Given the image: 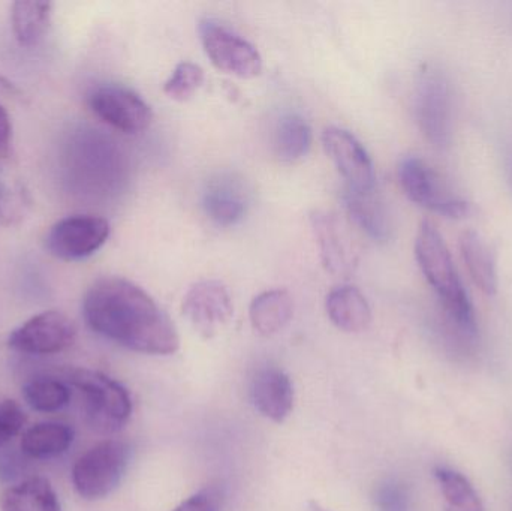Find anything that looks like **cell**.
I'll use <instances>...</instances> for the list:
<instances>
[{
	"mask_svg": "<svg viewBox=\"0 0 512 511\" xmlns=\"http://www.w3.org/2000/svg\"><path fill=\"white\" fill-rule=\"evenodd\" d=\"M83 314L93 332L135 353L171 356L180 348L167 312L128 279L108 276L93 282L84 296Z\"/></svg>",
	"mask_w": 512,
	"mask_h": 511,
	"instance_id": "6da1fadb",
	"label": "cell"
},
{
	"mask_svg": "<svg viewBox=\"0 0 512 511\" xmlns=\"http://www.w3.org/2000/svg\"><path fill=\"white\" fill-rule=\"evenodd\" d=\"M415 257L424 278L438 294L448 321L460 335L474 339L478 333L474 306L460 281L450 249L432 221H424L418 228Z\"/></svg>",
	"mask_w": 512,
	"mask_h": 511,
	"instance_id": "7a4b0ae2",
	"label": "cell"
},
{
	"mask_svg": "<svg viewBox=\"0 0 512 511\" xmlns=\"http://www.w3.org/2000/svg\"><path fill=\"white\" fill-rule=\"evenodd\" d=\"M69 383L80 390L90 428L99 434H114L128 422L132 401L128 390L113 378L90 369H71Z\"/></svg>",
	"mask_w": 512,
	"mask_h": 511,
	"instance_id": "3957f363",
	"label": "cell"
},
{
	"mask_svg": "<svg viewBox=\"0 0 512 511\" xmlns=\"http://www.w3.org/2000/svg\"><path fill=\"white\" fill-rule=\"evenodd\" d=\"M128 444L107 440L84 453L72 470L75 491L84 500H102L108 497L125 476L129 464Z\"/></svg>",
	"mask_w": 512,
	"mask_h": 511,
	"instance_id": "277c9868",
	"label": "cell"
},
{
	"mask_svg": "<svg viewBox=\"0 0 512 511\" xmlns=\"http://www.w3.org/2000/svg\"><path fill=\"white\" fill-rule=\"evenodd\" d=\"M415 114L421 132L438 149L450 146L453 137V93L447 75L426 66L418 77Z\"/></svg>",
	"mask_w": 512,
	"mask_h": 511,
	"instance_id": "5b68a950",
	"label": "cell"
},
{
	"mask_svg": "<svg viewBox=\"0 0 512 511\" xmlns=\"http://www.w3.org/2000/svg\"><path fill=\"white\" fill-rule=\"evenodd\" d=\"M399 179L406 197L430 212L450 219L468 218L474 207L454 194L438 173L417 156H408L399 165Z\"/></svg>",
	"mask_w": 512,
	"mask_h": 511,
	"instance_id": "8992f818",
	"label": "cell"
},
{
	"mask_svg": "<svg viewBox=\"0 0 512 511\" xmlns=\"http://www.w3.org/2000/svg\"><path fill=\"white\" fill-rule=\"evenodd\" d=\"M198 32L207 57L219 71L243 80L261 74V54L239 33L215 18L201 20Z\"/></svg>",
	"mask_w": 512,
	"mask_h": 511,
	"instance_id": "52a82bcc",
	"label": "cell"
},
{
	"mask_svg": "<svg viewBox=\"0 0 512 511\" xmlns=\"http://www.w3.org/2000/svg\"><path fill=\"white\" fill-rule=\"evenodd\" d=\"M110 231V224L101 216H68L51 227L45 237V246L59 260H86L107 243Z\"/></svg>",
	"mask_w": 512,
	"mask_h": 511,
	"instance_id": "ba28073f",
	"label": "cell"
},
{
	"mask_svg": "<svg viewBox=\"0 0 512 511\" xmlns=\"http://www.w3.org/2000/svg\"><path fill=\"white\" fill-rule=\"evenodd\" d=\"M90 110L102 122L125 134L146 131L153 120L150 105L129 87L102 84L90 92Z\"/></svg>",
	"mask_w": 512,
	"mask_h": 511,
	"instance_id": "9c48e42d",
	"label": "cell"
},
{
	"mask_svg": "<svg viewBox=\"0 0 512 511\" xmlns=\"http://www.w3.org/2000/svg\"><path fill=\"white\" fill-rule=\"evenodd\" d=\"M77 338L74 321L60 311H45L21 324L9 335L8 345L18 353L48 356L71 347Z\"/></svg>",
	"mask_w": 512,
	"mask_h": 511,
	"instance_id": "30bf717a",
	"label": "cell"
},
{
	"mask_svg": "<svg viewBox=\"0 0 512 511\" xmlns=\"http://www.w3.org/2000/svg\"><path fill=\"white\" fill-rule=\"evenodd\" d=\"M322 144L331 161L336 165L346 189L355 192L375 191V170L363 144L342 128L331 126L322 134Z\"/></svg>",
	"mask_w": 512,
	"mask_h": 511,
	"instance_id": "8fae6325",
	"label": "cell"
},
{
	"mask_svg": "<svg viewBox=\"0 0 512 511\" xmlns=\"http://www.w3.org/2000/svg\"><path fill=\"white\" fill-rule=\"evenodd\" d=\"M182 312L200 335L212 338L233 318V300L221 282L201 281L189 288Z\"/></svg>",
	"mask_w": 512,
	"mask_h": 511,
	"instance_id": "7c38bea8",
	"label": "cell"
},
{
	"mask_svg": "<svg viewBox=\"0 0 512 511\" xmlns=\"http://www.w3.org/2000/svg\"><path fill=\"white\" fill-rule=\"evenodd\" d=\"M249 195L245 183L230 174H221L207 183L203 207L209 219L221 227L239 224L248 212Z\"/></svg>",
	"mask_w": 512,
	"mask_h": 511,
	"instance_id": "4fadbf2b",
	"label": "cell"
},
{
	"mask_svg": "<svg viewBox=\"0 0 512 511\" xmlns=\"http://www.w3.org/2000/svg\"><path fill=\"white\" fill-rule=\"evenodd\" d=\"M251 393L256 410L271 422H285L294 408L291 380L276 366H267L256 372Z\"/></svg>",
	"mask_w": 512,
	"mask_h": 511,
	"instance_id": "5bb4252c",
	"label": "cell"
},
{
	"mask_svg": "<svg viewBox=\"0 0 512 511\" xmlns=\"http://www.w3.org/2000/svg\"><path fill=\"white\" fill-rule=\"evenodd\" d=\"M460 252L469 275L487 296H495L499 288L498 257L495 249L477 231H465L460 237Z\"/></svg>",
	"mask_w": 512,
	"mask_h": 511,
	"instance_id": "9a60e30c",
	"label": "cell"
},
{
	"mask_svg": "<svg viewBox=\"0 0 512 511\" xmlns=\"http://www.w3.org/2000/svg\"><path fill=\"white\" fill-rule=\"evenodd\" d=\"M328 318L337 329L346 333H360L372 321V309L358 288L342 285L334 288L325 302Z\"/></svg>",
	"mask_w": 512,
	"mask_h": 511,
	"instance_id": "2e32d148",
	"label": "cell"
},
{
	"mask_svg": "<svg viewBox=\"0 0 512 511\" xmlns=\"http://www.w3.org/2000/svg\"><path fill=\"white\" fill-rule=\"evenodd\" d=\"M294 315V302L285 290H270L256 296L249 308V318L255 332L273 336L288 326Z\"/></svg>",
	"mask_w": 512,
	"mask_h": 511,
	"instance_id": "e0dca14e",
	"label": "cell"
},
{
	"mask_svg": "<svg viewBox=\"0 0 512 511\" xmlns=\"http://www.w3.org/2000/svg\"><path fill=\"white\" fill-rule=\"evenodd\" d=\"M345 206L355 224L366 231L367 236L385 242L391 236V221L387 207L372 192H355L346 189Z\"/></svg>",
	"mask_w": 512,
	"mask_h": 511,
	"instance_id": "ac0fdd59",
	"label": "cell"
},
{
	"mask_svg": "<svg viewBox=\"0 0 512 511\" xmlns=\"http://www.w3.org/2000/svg\"><path fill=\"white\" fill-rule=\"evenodd\" d=\"M312 225L325 267L336 275L348 273L354 264V258L348 251L339 222L327 213H316L312 216Z\"/></svg>",
	"mask_w": 512,
	"mask_h": 511,
	"instance_id": "d6986e66",
	"label": "cell"
},
{
	"mask_svg": "<svg viewBox=\"0 0 512 511\" xmlns=\"http://www.w3.org/2000/svg\"><path fill=\"white\" fill-rule=\"evenodd\" d=\"M2 511H62L56 492L42 477H32L6 489L0 498Z\"/></svg>",
	"mask_w": 512,
	"mask_h": 511,
	"instance_id": "ffe728a7",
	"label": "cell"
},
{
	"mask_svg": "<svg viewBox=\"0 0 512 511\" xmlns=\"http://www.w3.org/2000/svg\"><path fill=\"white\" fill-rule=\"evenodd\" d=\"M312 129L300 114L288 113L277 120L273 134V149L283 162H297L309 153Z\"/></svg>",
	"mask_w": 512,
	"mask_h": 511,
	"instance_id": "44dd1931",
	"label": "cell"
},
{
	"mask_svg": "<svg viewBox=\"0 0 512 511\" xmlns=\"http://www.w3.org/2000/svg\"><path fill=\"white\" fill-rule=\"evenodd\" d=\"M53 5L50 2H15L11 9L12 30L21 45L32 47L50 29Z\"/></svg>",
	"mask_w": 512,
	"mask_h": 511,
	"instance_id": "7402d4cb",
	"label": "cell"
},
{
	"mask_svg": "<svg viewBox=\"0 0 512 511\" xmlns=\"http://www.w3.org/2000/svg\"><path fill=\"white\" fill-rule=\"evenodd\" d=\"M74 441V431L62 423H39L21 437V450L30 458H53L62 455Z\"/></svg>",
	"mask_w": 512,
	"mask_h": 511,
	"instance_id": "603a6c76",
	"label": "cell"
},
{
	"mask_svg": "<svg viewBox=\"0 0 512 511\" xmlns=\"http://www.w3.org/2000/svg\"><path fill=\"white\" fill-rule=\"evenodd\" d=\"M435 477L444 495L445 511H484L480 495L459 471L436 467Z\"/></svg>",
	"mask_w": 512,
	"mask_h": 511,
	"instance_id": "cb8c5ba5",
	"label": "cell"
},
{
	"mask_svg": "<svg viewBox=\"0 0 512 511\" xmlns=\"http://www.w3.org/2000/svg\"><path fill=\"white\" fill-rule=\"evenodd\" d=\"M24 398L33 410L54 413L69 404L71 390L62 381L54 378H35L23 389Z\"/></svg>",
	"mask_w": 512,
	"mask_h": 511,
	"instance_id": "d4e9b609",
	"label": "cell"
},
{
	"mask_svg": "<svg viewBox=\"0 0 512 511\" xmlns=\"http://www.w3.org/2000/svg\"><path fill=\"white\" fill-rule=\"evenodd\" d=\"M203 81L204 71L197 63L182 62L165 81L164 92L174 101L185 102L198 92Z\"/></svg>",
	"mask_w": 512,
	"mask_h": 511,
	"instance_id": "484cf974",
	"label": "cell"
},
{
	"mask_svg": "<svg viewBox=\"0 0 512 511\" xmlns=\"http://www.w3.org/2000/svg\"><path fill=\"white\" fill-rule=\"evenodd\" d=\"M378 511H412V498L408 486L396 479L384 480L375 491Z\"/></svg>",
	"mask_w": 512,
	"mask_h": 511,
	"instance_id": "4316f807",
	"label": "cell"
},
{
	"mask_svg": "<svg viewBox=\"0 0 512 511\" xmlns=\"http://www.w3.org/2000/svg\"><path fill=\"white\" fill-rule=\"evenodd\" d=\"M26 423V414L21 410L20 405L12 399L0 396V447L12 440L15 435L20 434Z\"/></svg>",
	"mask_w": 512,
	"mask_h": 511,
	"instance_id": "83f0119b",
	"label": "cell"
},
{
	"mask_svg": "<svg viewBox=\"0 0 512 511\" xmlns=\"http://www.w3.org/2000/svg\"><path fill=\"white\" fill-rule=\"evenodd\" d=\"M24 201L20 191L0 179V224L9 225L23 215Z\"/></svg>",
	"mask_w": 512,
	"mask_h": 511,
	"instance_id": "f1b7e54d",
	"label": "cell"
},
{
	"mask_svg": "<svg viewBox=\"0 0 512 511\" xmlns=\"http://www.w3.org/2000/svg\"><path fill=\"white\" fill-rule=\"evenodd\" d=\"M219 492L215 488H206L198 494L192 495L188 500L183 501L176 510L173 511H218Z\"/></svg>",
	"mask_w": 512,
	"mask_h": 511,
	"instance_id": "f546056e",
	"label": "cell"
},
{
	"mask_svg": "<svg viewBox=\"0 0 512 511\" xmlns=\"http://www.w3.org/2000/svg\"><path fill=\"white\" fill-rule=\"evenodd\" d=\"M11 135V119H9L5 108L0 105V153H5L6 150H8L9 141H11Z\"/></svg>",
	"mask_w": 512,
	"mask_h": 511,
	"instance_id": "4dcf8cb0",
	"label": "cell"
},
{
	"mask_svg": "<svg viewBox=\"0 0 512 511\" xmlns=\"http://www.w3.org/2000/svg\"><path fill=\"white\" fill-rule=\"evenodd\" d=\"M306 511H328L321 506V504L315 503V501H310L309 506H307Z\"/></svg>",
	"mask_w": 512,
	"mask_h": 511,
	"instance_id": "1f68e13d",
	"label": "cell"
},
{
	"mask_svg": "<svg viewBox=\"0 0 512 511\" xmlns=\"http://www.w3.org/2000/svg\"><path fill=\"white\" fill-rule=\"evenodd\" d=\"M507 170H508V179H510V183L512 186V153L510 156H508Z\"/></svg>",
	"mask_w": 512,
	"mask_h": 511,
	"instance_id": "d6a6232c",
	"label": "cell"
}]
</instances>
